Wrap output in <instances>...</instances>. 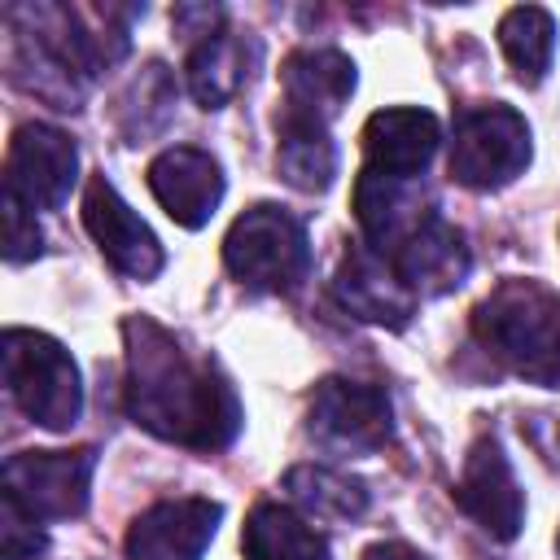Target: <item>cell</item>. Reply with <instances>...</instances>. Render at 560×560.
Returning a JSON list of instances; mask_svg holds the SVG:
<instances>
[{
	"mask_svg": "<svg viewBox=\"0 0 560 560\" xmlns=\"http://www.w3.org/2000/svg\"><path fill=\"white\" fill-rule=\"evenodd\" d=\"M228 271L262 293H293L311 271V241L298 214L284 206H249L223 236Z\"/></svg>",
	"mask_w": 560,
	"mask_h": 560,
	"instance_id": "cell-3",
	"label": "cell"
},
{
	"mask_svg": "<svg viewBox=\"0 0 560 560\" xmlns=\"http://www.w3.org/2000/svg\"><path fill=\"white\" fill-rule=\"evenodd\" d=\"M529 166V127L512 105H468L455 118L451 175L468 188H503Z\"/></svg>",
	"mask_w": 560,
	"mask_h": 560,
	"instance_id": "cell-5",
	"label": "cell"
},
{
	"mask_svg": "<svg viewBox=\"0 0 560 560\" xmlns=\"http://www.w3.org/2000/svg\"><path fill=\"white\" fill-rule=\"evenodd\" d=\"M0 551H4V560H35L48 551V534H44L39 516L9 490L0 494Z\"/></svg>",
	"mask_w": 560,
	"mask_h": 560,
	"instance_id": "cell-24",
	"label": "cell"
},
{
	"mask_svg": "<svg viewBox=\"0 0 560 560\" xmlns=\"http://www.w3.org/2000/svg\"><path fill=\"white\" fill-rule=\"evenodd\" d=\"M39 249H44V232L35 223V210L4 192V258L9 262H26Z\"/></svg>",
	"mask_w": 560,
	"mask_h": 560,
	"instance_id": "cell-25",
	"label": "cell"
},
{
	"mask_svg": "<svg viewBox=\"0 0 560 560\" xmlns=\"http://www.w3.org/2000/svg\"><path fill=\"white\" fill-rule=\"evenodd\" d=\"M245 560H328V538L284 503H258L241 534Z\"/></svg>",
	"mask_w": 560,
	"mask_h": 560,
	"instance_id": "cell-18",
	"label": "cell"
},
{
	"mask_svg": "<svg viewBox=\"0 0 560 560\" xmlns=\"http://www.w3.org/2000/svg\"><path fill=\"white\" fill-rule=\"evenodd\" d=\"M83 223L101 254L131 280H153L162 271V245L153 228L118 197V188L105 175H92L83 188Z\"/></svg>",
	"mask_w": 560,
	"mask_h": 560,
	"instance_id": "cell-9",
	"label": "cell"
},
{
	"mask_svg": "<svg viewBox=\"0 0 560 560\" xmlns=\"http://www.w3.org/2000/svg\"><path fill=\"white\" fill-rule=\"evenodd\" d=\"M171 114H175V83H171V74H166L162 61H149V66L131 79V88L122 92V101H118V122H122L127 140L136 144V140L158 136V131L171 122Z\"/></svg>",
	"mask_w": 560,
	"mask_h": 560,
	"instance_id": "cell-23",
	"label": "cell"
},
{
	"mask_svg": "<svg viewBox=\"0 0 560 560\" xmlns=\"http://www.w3.org/2000/svg\"><path fill=\"white\" fill-rule=\"evenodd\" d=\"M96 451H22L4 464V490L18 494L39 521H70L83 516L92 494Z\"/></svg>",
	"mask_w": 560,
	"mask_h": 560,
	"instance_id": "cell-7",
	"label": "cell"
},
{
	"mask_svg": "<svg viewBox=\"0 0 560 560\" xmlns=\"http://www.w3.org/2000/svg\"><path fill=\"white\" fill-rule=\"evenodd\" d=\"M556 551H560V534H556Z\"/></svg>",
	"mask_w": 560,
	"mask_h": 560,
	"instance_id": "cell-27",
	"label": "cell"
},
{
	"mask_svg": "<svg viewBox=\"0 0 560 560\" xmlns=\"http://www.w3.org/2000/svg\"><path fill=\"white\" fill-rule=\"evenodd\" d=\"M9 398L44 429H70L83 411V385L70 350L35 328H9L0 337Z\"/></svg>",
	"mask_w": 560,
	"mask_h": 560,
	"instance_id": "cell-4",
	"label": "cell"
},
{
	"mask_svg": "<svg viewBox=\"0 0 560 560\" xmlns=\"http://www.w3.org/2000/svg\"><path fill=\"white\" fill-rule=\"evenodd\" d=\"M363 560H429V556H420V551L407 547V542H376V547L363 551Z\"/></svg>",
	"mask_w": 560,
	"mask_h": 560,
	"instance_id": "cell-26",
	"label": "cell"
},
{
	"mask_svg": "<svg viewBox=\"0 0 560 560\" xmlns=\"http://www.w3.org/2000/svg\"><path fill=\"white\" fill-rule=\"evenodd\" d=\"M280 88L289 114L328 122L354 92V61L337 48H298L280 70Z\"/></svg>",
	"mask_w": 560,
	"mask_h": 560,
	"instance_id": "cell-17",
	"label": "cell"
},
{
	"mask_svg": "<svg viewBox=\"0 0 560 560\" xmlns=\"http://www.w3.org/2000/svg\"><path fill=\"white\" fill-rule=\"evenodd\" d=\"M149 188L175 223L201 228L223 201V171L210 153L192 144H175L149 162Z\"/></svg>",
	"mask_w": 560,
	"mask_h": 560,
	"instance_id": "cell-13",
	"label": "cell"
},
{
	"mask_svg": "<svg viewBox=\"0 0 560 560\" xmlns=\"http://www.w3.org/2000/svg\"><path fill=\"white\" fill-rule=\"evenodd\" d=\"M79 175V149L61 127L26 122L4 153V192L31 210H57Z\"/></svg>",
	"mask_w": 560,
	"mask_h": 560,
	"instance_id": "cell-8",
	"label": "cell"
},
{
	"mask_svg": "<svg viewBox=\"0 0 560 560\" xmlns=\"http://www.w3.org/2000/svg\"><path fill=\"white\" fill-rule=\"evenodd\" d=\"M477 341L534 385L560 381V298L534 280H503L472 315Z\"/></svg>",
	"mask_w": 560,
	"mask_h": 560,
	"instance_id": "cell-2",
	"label": "cell"
},
{
	"mask_svg": "<svg viewBox=\"0 0 560 560\" xmlns=\"http://www.w3.org/2000/svg\"><path fill=\"white\" fill-rule=\"evenodd\" d=\"M385 258V254H381ZM398 280L416 293V298H442L451 289H459L468 280V267H472V254L464 245V232L451 228L442 214L429 219L411 241H402L394 254H389Z\"/></svg>",
	"mask_w": 560,
	"mask_h": 560,
	"instance_id": "cell-16",
	"label": "cell"
},
{
	"mask_svg": "<svg viewBox=\"0 0 560 560\" xmlns=\"http://www.w3.org/2000/svg\"><path fill=\"white\" fill-rule=\"evenodd\" d=\"M442 144V127L429 109L398 105V109H376L363 127V153L368 171L394 175V179H420V171L433 162Z\"/></svg>",
	"mask_w": 560,
	"mask_h": 560,
	"instance_id": "cell-15",
	"label": "cell"
},
{
	"mask_svg": "<svg viewBox=\"0 0 560 560\" xmlns=\"http://www.w3.org/2000/svg\"><path fill=\"white\" fill-rule=\"evenodd\" d=\"M354 214L376 254H394L402 241H411L429 219H438L433 197L416 179H394L381 171H363L354 184Z\"/></svg>",
	"mask_w": 560,
	"mask_h": 560,
	"instance_id": "cell-11",
	"label": "cell"
},
{
	"mask_svg": "<svg viewBox=\"0 0 560 560\" xmlns=\"http://www.w3.org/2000/svg\"><path fill=\"white\" fill-rule=\"evenodd\" d=\"M127 337V411L162 442L219 451L241 433L236 389L201 359H192L162 324L131 315Z\"/></svg>",
	"mask_w": 560,
	"mask_h": 560,
	"instance_id": "cell-1",
	"label": "cell"
},
{
	"mask_svg": "<svg viewBox=\"0 0 560 560\" xmlns=\"http://www.w3.org/2000/svg\"><path fill=\"white\" fill-rule=\"evenodd\" d=\"M332 293L350 315H359L368 324L402 328L411 319V311H416V293L398 280L394 262L381 258L372 245L346 249V258L337 267V280H332Z\"/></svg>",
	"mask_w": 560,
	"mask_h": 560,
	"instance_id": "cell-14",
	"label": "cell"
},
{
	"mask_svg": "<svg viewBox=\"0 0 560 560\" xmlns=\"http://www.w3.org/2000/svg\"><path fill=\"white\" fill-rule=\"evenodd\" d=\"M223 508L210 499H166L127 529V560H201Z\"/></svg>",
	"mask_w": 560,
	"mask_h": 560,
	"instance_id": "cell-12",
	"label": "cell"
},
{
	"mask_svg": "<svg viewBox=\"0 0 560 560\" xmlns=\"http://www.w3.org/2000/svg\"><path fill=\"white\" fill-rule=\"evenodd\" d=\"M499 44L521 83H542L551 66V48H556V22L538 4H516L499 22Z\"/></svg>",
	"mask_w": 560,
	"mask_h": 560,
	"instance_id": "cell-22",
	"label": "cell"
},
{
	"mask_svg": "<svg viewBox=\"0 0 560 560\" xmlns=\"http://www.w3.org/2000/svg\"><path fill=\"white\" fill-rule=\"evenodd\" d=\"M249 66H254V44H245L241 35H228V31L206 35L188 52V92H192V101L201 109L228 105L245 88Z\"/></svg>",
	"mask_w": 560,
	"mask_h": 560,
	"instance_id": "cell-19",
	"label": "cell"
},
{
	"mask_svg": "<svg viewBox=\"0 0 560 560\" xmlns=\"http://www.w3.org/2000/svg\"><path fill=\"white\" fill-rule=\"evenodd\" d=\"M455 503L499 542H512L521 534L525 499H521L512 464L494 438H477L468 446L464 468H459V486H455Z\"/></svg>",
	"mask_w": 560,
	"mask_h": 560,
	"instance_id": "cell-10",
	"label": "cell"
},
{
	"mask_svg": "<svg viewBox=\"0 0 560 560\" xmlns=\"http://www.w3.org/2000/svg\"><path fill=\"white\" fill-rule=\"evenodd\" d=\"M284 490L315 521H359L368 512V486L324 464H298L284 472Z\"/></svg>",
	"mask_w": 560,
	"mask_h": 560,
	"instance_id": "cell-21",
	"label": "cell"
},
{
	"mask_svg": "<svg viewBox=\"0 0 560 560\" xmlns=\"http://www.w3.org/2000/svg\"><path fill=\"white\" fill-rule=\"evenodd\" d=\"M306 433L332 455H372L389 442V398L376 385L328 376L306 407Z\"/></svg>",
	"mask_w": 560,
	"mask_h": 560,
	"instance_id": "cell-6",
	"label": "cell"
},
{
	"mask_svg": "<svg viewBox=\"0 0 560 560\" xmlns=\"http://www.w3.org/2000/svg\"><path fill=\"white\" fill-rule=\"evenodd\" d=\"M276 127H280V144H276L280 175L302 192H324L337 175V144L328 140V122L284 109Z\"/></svg>",
	"mask_w": 560,
	"mask_h": 560,
	"instance_id": "cell-20",
	"label": "cell"
}]
</instances>
